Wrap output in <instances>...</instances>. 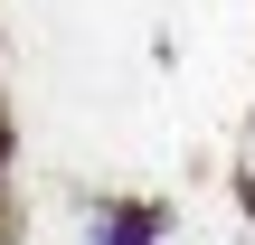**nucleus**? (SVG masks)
Masks as SVG:
<instances>
[{
  "instance_id": "obj_2",
  "label": "nucleus",
  "mask_w": 255,
  "mask_h": 245,
  "mask_svg": "<svg viewBox=\"0 0 255 245\" xmlns=\"http://www.w3.org/2000/svg\"><path fill=\"white\" fill-rule=\"evenodd\" d=\"M9 161H19V123H9V104H0V179H9Z\"/></svg>"
},
{
  "instance_id": "obj_3",
  "label": "nucleus",
  "mask_w": 255,
  "mask_h": 245,
  "mask_svg": "<svg viewBox=\"0 0 255 245\" xmlns=\"http://www.w3.org/2000/svg\"><path fill=\"white\" fill-rule=\"evenodd\" d=\"M0 245H9V236H0Z\"/></svg>"
},
{
  "instance_id": "obj_1",
  "label": "nucleus",
  "mask_w": 255,
  "mask_h": 245,
  "mask_svg": "<svg viewBox=\"0 0 255 245\" xmlns=\"http://www.w3.org/2000/svg\"><path fill=\"white\" fill-rule=\"evenodd\" d=\"M161 227H170L161 198H104L95 227H85V245H161Z\"/></svg>"
}]
</instances>
